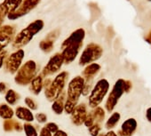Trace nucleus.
<instances>
[{"label": "nucleus", "mask_w": 151, "mask_h": 136, "mask_svg": "<svg viewBox=\"0 0 151 136\" xmlns=\"http://www.w3.org/2000/svg\"><path fill=\"white\" fill-rule=\"evenodd\" d=\"M39 136H52V132L49 130H47L45 127H44V128L41 129Z\"/></svg>", "instance_id": "nucleus-34"}, {"label": "nucleus", "mask_w": 151, "mask_h": 136, "mask_svg": "<svg viewBox=\"0 0 151 136\" xmlns=\"http://www.w3.org/2000/svg\"><path fill=\"white\" fill-rule=\"evenodd\" d=\"M93 122H94V118H93V117L92 116V115H88L87 117H86V120H85V124L87 126V127H91L93 124Z\"/></svg>", "instance_id": "nucleus-32"}, {"label": "nucleus", "mask_w": 151, "mask_h": 136, "mask_svg": "<svg viewBox=\"0 0 151 136\" xmlns=\"http://www.w3.org/2000/svg\"><path fill=\"white\" fill-rule=\"evenodd\" d=\"M86 107L84 104H80L78 107H76L73 113L71 114V119L73 124L76 125H80L82 124L86 118Z\"/></svg>", "instance_id": "nucleus-15"}, {"label": "nucleus", "mask_w": 151, "mask_h": 136, "mask_svg": "<svg viewBox=\"0 0 151 136\" xmlns=\"http://www.w3.org/2000/svg\"><path fill=\"white\" fill-rule=\"evenodd\" d=\"M44 26L45 23L42 20H36L31 22L28 27L16 35L13 42V46L17 49H22L23 46L28 45L39 31L43 30Z\"/></svg>", "instance_id": "nucleus-1"}, {"label": "nucleus", "mask_w": 151, "mask_h": 136, "mask_svg": "<svg viewBox=\"0 0 151 136\" xmlns=\"http://www.w3.org/2000/svg\"><path fill=\"white\" fill-rule=\"evenodd\" d=\"M7 92V86L6 83L1 82L0 83V93L1 94H6Z\"/></svg>", "instance_id": "nucleus-36"}, {"label": "nucleus", "mask_w": 151, "mask_h": 136, "mask_svg": "<svg viewBox=\"0 0 151 136\" xmlns=\"http://www.w3.org/2000/svg\"><path fill=\"white\" fill-rule=\"evenodd\" d=\"M100 136H102V135H100Z\"/></svg>", "instance_id": "nucleus-41"}, {"label": "nucleus", "mask_w": 151, "mask_h": 136, "mask_svg": "<svg viewBox=\"0 0 151 136\" xmlns=\"http://www.w3.org/2000/svg\"><path fill=\"white\" fill-rule=\"evenodd\" d=\"M63 63H64V60H63L61 53H55L54 55H52L48 63L45 66V68L43 69V71L40 75L43 77V78H46L48 76L53 75L54 73H56L57 71H60Z\"/></svg>", "instance_id": "nucleus-7"}, {"label": "nucleus", "mask_w": 151, "mask_h": 136, "mask_svg": "<svg viewBox=\"0 0 151 136\" xmlns=\"http://www.w3.org/2000/svg\"><path fill=\"white\" fill-rule=\"evenodd\" d=\"M100 126L98 124H93L91 127H89V132L92 136H97L100 132Z\"/></svg>", "instance_id": "nucleus-30"}, {"label": "nucleus", "mask_w": 151, "mask_h": 136, "mask_svg": "<svg viewBox=\"0 0 151 136\" xmlns=\"http://www.w3.org/2000/svg\"><path fill=\"white\" fill-rule=\"evenodd\" d=\"M15 115L19 119L24 120L27 123L32 122L34 120V116L29 109L24 107H18L15 109Z\"/></svg>", "instance_id": "nucleus-17"}, {"label": "nucleus", "mask_w": 151, "mask_h": 136, "mask_svg": "<svg viewBox=\"0 0 151 136\" xmlns=\"http://www.w3.org/2000/svg\"><path fill=\"white\" fill-rule=\"evenodd\" d=\"M119 114L118 113H115L111 116V117L108 120L107 122V127L108 128H111V127H114L115 124L118 122L119 120Z\"/></svg>", "instance_id": "nucleus-27"}, {"label": "nucleus", "mask_w": 151, "mask_h": 136, "mask_svg": "<svg viewBox=\"0 0 151 136\" xmlns=\"http://www.w3.org/2000/svg\"><path fill=\"white\" fill-rule=\"evenodd\" d=\"M101 47H99L98 45L94 44L88 45L81 55V58L79 60L80 65L84 66L86 64L93 62V60H95L101 56Z\"/></svg>", "instance_id": "nucleus-9"}, {"label": "nucleus", "mask_w": 151, "mask_h": 136, "mask_svg": "<svg viewBox=\"0 0 151 136\" xmlns=\"http://www.w3.org/2000/svg\"><path fill=\"white\" fill-rule=\"evenodd\" d=\"M60 36V30H54L52 32H50L44 40H42L39 43L40 49L45 53H50L53 49V44L54 41L59 37Z\"/></svg>", "instance_id": "nucleus-12"}, {"label": "nucleus", "mask_w": 151, "mask_h": 136, "mask_svg": "<svg viewBox=\"0 0 151 136\" xmlns=\"http://www.w3.org/2000/svg\"><path fill=\"white\" fill-rule=\"evenodd\" d=\"M135 127H136V122H135L134 119L131 118V119L126 120V121L123 124L122 130H123L124 134H125V135H130V134H132V132L134 131Z\"/></svg>", "instance_id": "nucleus-21"}, {"label": "nucleus", "mask_w": 151, "mask_h": 136, "mask_svg": "<svg viewBox=\"0 0 151 136\" xmlns=\"http://www.w3.org/2000/svg\"><path fill=\"white\" fill-rule=\"evenodd\" d=\"M24 59V51L22 49H18L16 52L13 53L6 60V70L11 74H14L18 71L22 62Z\"/></svg>", "instance_id": "nucleus-8"}, {"label": "nucleus", "mask_w": 151, "mask_h": 136, "mask_svg": "<svg viewBox=\"0 0 151 136\" xmlns=\"http://www.w3.org/2000/svg\"><path fill=\"white\" fill-rule=\"evenodd\" d=\"M22 0H4L0 4V17L5 19L9 14L14 12L22 4Z\"/></svg>", "instance_id": "nucleus-13"}, {"label": "nucleus", "mask_w": 151, "mask_h": 136, "mask_svg": "<svg viewBox=\"0 0 151 136\" xmlns=\"http://www.w3.org/2000/svg\"><path fill=\"white\" fill-rule=\"evenodd\" d=\"M43 89V77L41 75L36 76L29 84V90L35 95H38Z\"/></svg>", "instance_id": "nucleus-18"}, {"label": "nucleus", "mask_w": 151, "mask_h": 136, "mask_svg": "<svg viewBox=\"0 0 151 136\" xmlns=\"http://www.w3.org/2000/svg\"><path fill=\"white\" fill-rule=\"evenodd\" d=\"M23 130V125L19 123L18 121H15L14 122V131H17V132H22Z\"/></svg>", "instance_id": "nucleus-35"}, {"label": "nucleus", "mask_w": 151, "mask_h": 136, "mask_svg": "<svg viewBox=\"0 0 151 136\" xmlns=\"http://www.w3.org/2000/svg\"><path fill=\"white\" fill-rule=\"evenodd\" d=\"M76 105H77V102H75L73 101H70V100L67 99L65 103H64V110L68 114H72L74 109H76V107H77Z\"/></svg>", "instance_id": "nucleus-25"}, {"label": "nucleus", "mask_w": 151, "mask_h": 136, "mask_svg": "<svg viewBox=\"0 0 151 136\" xmlns=\"http://www.w3.org/2000/svg\"><path fill=\"white\" fill-rule=\"evenodd\" d=\"M81 46H82V43H72L61 48L62 49L61 55L63 57L64 63L68 64L72 62L76 59V57H77Z\"/></svg>", "instance_id": "nucleus-11"}, {"label": "nucleus", "mask_w": 151, "mask_h": 136, "mask_svg": "<svg viewBox=\"0 0 151 136\" xmlns=\"http://www.w3.org/2000/svg\"><path fill=\"white\" fill-rule=\"evenodd\" d=\"M53 136H68V134L61 130H58L56 132H54Z\"/></svg>", "instance_id": "nucleus-37"}, {"label": "nucleus", "mask_w": 151, "mask_h": 136, "mask_svg": "<svg viewBox=\"0 0 151 136\" xmlns=\"http://www.w3.org/2000/svg\"><path fill=\"white\" fill-rule=\"evenodd\" d=\"M16 29L11 25L0 27V51L4 50L14 39Z\"/></svg>", "instance_id": "nucleus-10"}, {"label": "nucleus", "mask_w": 151, "mask_h": 136, "mask_svg": "<svg viewBox=\"0 0 151 136\" xmlns=\"http://www.w3.org/2000/svg\"><path fill=\"white\" fill-rule=\"evenodd\" d=\"M109 89V83L105 79L100 80L94 88L93 89L91 95L89 97V104L91 107H96L99 103L101 102L103 97L107 94Z\"/></svg>", "instance_id": "nucleus-4"}, {"label": "nucleus", "mask_w": 151, "mask_h": 136, "mask_svg": "<svg viewBox=\"0 0 151 136\" xmlns=\"http://www.w3.org/2000/svg\"><path fill=\"white\" fill-rule=\"evenodd\" d=\"M65 96H66V94L63 92L60 95V97L52 102V109L53 112L55 114H57V115H60L63 112V110H64V101L66 99Z\"/></svg>", "instance_id": "nucleus-19"}, {"label": "nucleus", "mask_w": 151, "mask_h": 136, "mask_svg": "<svg viewBox=\"0 0 151 136\" xmlns=\"http://www.w3.org/2000/svg\"><path fill=\"white\" fill-rule=\"evenodd\" d=\"M84 85H85V79L82 77H76L75 78H73L69 82L68 86L67 99L73 101L75 102H78L80 95L82 94Z\"/></svg>", "instance_id": "nucleus-5"}, {"label": "nucleus", "mask_w": 151, "mask_h": 136, "mask_svg": "<svg viewBox=\"0 0 151 136\" xmlns=\"http://www.w3.org/2000/svg\"><path fill=\"white\" fill-rule=\"evenodd\" d=\"M37 76V64L34 60H28L25 62L18 71L14 78L15 82L20 86H27Z\"/></svg>", "instance_id": "nucleus-3"}, {"label": "nucleus", "mask_w": 151, "mask_h": 136, "mask_svg": "<svg viewBox=\"0 0 151 136\" xmlns=\"http://www.w3.org/2000/svg\"><path fill=\"white\" fill-rule=\"evenodd\" d=\"M68 77V72L62 71L59 75H57V77L52 81L51 85L48 87L45 88V95L49 101H54L63 93Z\"/></svg>", "instance_id": "nucleus-2"}, {"label": "nucleus", "mask_w": 151, "mask_h": 136, "mask_svg": "<svg viewBox=\"0 0 151 136\" xmlns=\"http://www.w3.org/2000/svg\"><path fill=\"white\" fill-rule=\"evenodd\" d=\"M20 99V95L14 90L10 89L6 94V101L10 105H14Z\"/></svg>", "instance_id": "nucleus-22"}, {"label": "nucleus", "mask_w": 151, "mask_h": 136, "mask_svg": "<svg viewBox=\"0 0 151 136\" xmlns=\"http://www.w3.org/2000/svg\"><path fill=\"white\" fill-rule=\"evenodd\" d=\"M14 120L11 119H5L3 126H4V130L6 132H12L14 130Z\"/></svg>", "instance_id": "nucleus-26"}, {"label": "nucleus", "mask_w": 151, "mask_h": 136, "mask_svg": "<svg viewBox=\"0 0 151 136\" xmlns=\"http://www.w3.org/2000/svg\"><path fill=\"white\" fill-rule=\"evenodd\" d=\"M124 86H125V84H124V82L123 80H119L116 84L115 87L113 88L112 93L109 95V98L108 100V102H107V108H108L109 110H111L114 108L116 101L118 100V98L121 96V94L124 92Z\"/></svg>", "instance_id": "nucleus-14"}, {"label": "nucleus", "mask_w": 151, "mask_h": 136, "mask_svg": "<svg viewBox=\"0 0 151 136\" xmlns=\"http://www.w3.org/2000/svg\"><path fill=\"white\" fill-rule=\"evenodd\" d=\"M147 117L149 121H151V108L147 109Z\"/></svg>", "instance_id": "nucleus-38"}, {"label": "nucleus", "mask_w": 151, "mask_h": 136, "mask_svg": "<svg viewBox=\"0 0 151 136\" xmlns=\"http://www.w3.org/2000/svg\"><path fill=\"white\" fill-rule=\"evenodd\" d=\"M85 37V31L82 29L77 30L74 31L62 44H61V48L66 46L67 45L72 44V43H82L83 39Z\"/></svg>", "instance_id": "nucleus-16"}, {"label": "nucleus", "mask_w": 151, "mask_h": 136, "mask_svg": "<svg viewBox=\"0 0 151 136\" xmlns=\"http://www.w3.org/2000/svg\"><path fill=\"white\" fill-rule=\"evenodd\" d=\"M6 55H7V52L4 49L2 51H0V68H1L5 62V60L6 58Z\"/></svg>", "instance_id": "nucleus-33"}, {"label": "nucleus", "mask_w": 151, "mask_h": 136, "mask_svg": "<svg viewBox=\"0 0 151 136\" xmlns=\"http://www.w3.org/2000/svg\"><path fill=\"white\" fill-rule=\"evenodd\" d=\"M3 22H4V18H2V17H0V27H1V26H2Z\"/></svg>", "instance_id": "nucleus-40"}, {"label": "nucleus", "mask_w": 151, "mask_h": 136, "mask_svg": "<svg viewBox=\"0 0 151 136\" xmlns=\"http://www.w3.org/2000/svg\"><path fill=\"white\" fill-rule=\"evenodd\" d=\"M23 130L26 133V136H37V129L29 123H25L23 124Z\"/></svg>", "instance_id": "nucleus-24"}, {"label": "nucleus", "mask_w": 151, "mask_h": 136, "mask_svg": "<svg viewBox=\"0 0 151 136\" xmlns=\"http://www.w3.org/2000/svg\"><path fill=\"white\" fill-rule=\"evenodd\" d=\"M14 110L13 109L7 104H1L0 105V117L4 119H11L14 117Z\"/></svg>", "instance_id": "nucleus-20"}, {"label": "nucleus", "mask_w": 151, "mask_h": 136, "mask_svg": "<svg viewBox=\"0 0 151 136\" xmlns=\"http://www.w3.org/2000/svg\"><path fill=\"white\" fill-rule=\"evenodd\" d=\"M99 70H100V66L96 63H93L86 68V70L84 71L83 74L86 76V78H92V76L96 74L99 71Z\"/></svg>", "instance_id": "nucleus-23"}, {"label": "nucleus", "mask_w": 151, "mask_h": 136, "mask_svg": "<svg viewBox=\"0 0 151 136\" xmlns=\"http://www.w3.org/2000/svg\"><path fill=\"white\" fill-rule=\"evenodd\" d=\"M47 130H49L51 132H56L59 130L58 125L55 123H47L45 126Z\"/></svg>", "instance_id": "nucleus-29"}, {"label": "nucleus", "mask_w": 151, "mask_h": 136, "mask_svg": "<svg viewBox=\"0 0 151 136\" xmlns=\"http://www.w3.org/2000/svg\"><path fill=\"white\" fill-rule=\"evenodd\" d=\"M106 136H116V134L113 132H108V134Z\"/></svg>", "instance_id": "nucleus-39"}, {"label": "nucleus", "mask_w": 151, "mask_h": 136, "mask_svg": "<svg viewBox=\"0 0 151 136\" xmlns=\"http://www.w3.org/2000/svg\"><path fill=\"white\" fill-rule=\"evenodd\" d=\"M36 119H37V121L38 123L43 124V123H45V122L47 121V117H46V115L44 114V113H37V114L36 115Z\"/></svg>", "instance_id": "nucleus-31"}, {"label": "nucleus", "mask_w": 151, "mask_h": 136, "mask_svg": "<svg viewBox=\"0 0 151 136\" xmlns=\"http://www.w3.org/2000/svg\"><path fill=\"white\" fill-rule=\"evenodd\" d=\"M24 101H25V103H26V105L29 107V109H32V110H36L37 109V103L31 99V98H29V97H27V98H25V100H24Z\"/></svg>", "instance_id": "nucleus-28"}, {"label": "nucleus", "mask_w": 151, "mask_h": 136, "mask_svg": "<svg viewBox=\"0 0 151 136\" xmlns=\"http://www.w3.org/2000/svg\"><path fill=\"white\" fill-rule=\"evenodd\" d=\"M41 0H22L20 6L13 13L9 14L7 15V18L9 20H16L18 18H21L26 14H28L30 11H32L34 8L37 6V5L40 3Z\"/></svg>", "instance_id": "nucleus-6"}]
</instances>
